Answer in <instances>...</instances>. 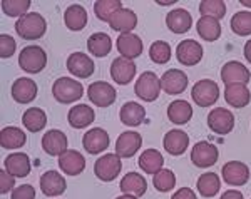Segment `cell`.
I'll use <instances>...</instances> for the list:
<instances>
[{
	"instance_id": "obj_1",
	"label": "cell",
	"mask_w": 251,
	"mask_h": 199,
	"mask_svg": "<svg viewBox=\"0 0 251 199\" xmlns=\"http://www.w3.org/2000/svg\"><path fill=\"white\" fill-rule=\"evenodd\" d=\"M15 30H17L19 37H22L24 40H37L46 34L47 22L37 12H29L17 20Z\"/></svg>"
},
{
	"instance_id": "obj_2",
	"label": "cell",
	"mask_w": 251,
	"mask_h": 199,
	"mask_svg": "<svg viewBox=\"0 0 251 199\" xmlns=\"http://www.w3.org/2000/svg\"><path fill=\"white\" fill-rule=\"evenodd\" d=\"M52 96L60 104H74L84 96V87L79 80L71 77H60L52 85Z\"/></svg>"
},
{
	"instance_id": "obj_3",
	"label": "cell",
	"mask_w": 251,
	"mask_h": 199,
	"mask_svg": "<svg viewBox=\"0 0 251 199\" xmlns=\"http://www.w3.org/2000/svg\"><path fill=\"white\" fill-rule=\"evenodd\" d=\"M19 66L22 71L29 72V74H39L47 66L46 50L39 46L24 47L19 55Z\"/></svg>"
},
{
	"instance_id": "obj_4",
	"label": "cell",
	"mask_w": 251,
	"mask_h": 199,
	"mask_svg": "<svg viewBox=\"0 0 251 199\" xmlns=\"http://www.w3.org/2000/svg\"><path fill=\"white\" fill-rule=\"evenodd\" d=\"M161 89H163L161 87V79L151 71L143 72L134 85L136 96L143 99L144 102H154L161 94Z\"/></svg>"
},
{
	"instance_id": "obj_5",
	"label": "cell",
	"mask_w": 251,
	"mask_h": 199,
	"mask_svg": "<svg viewBox=\"0 0 251 199\" xmlns=\"http://www.w3.org/2000/svg\"><path fill=\"white\" fill-rule=\"evenodd\" d=\"M191 97L200 107H209V105L216 104V100L220 99V87L211 79L198 80L193 85Z\"/></svg>"
},
{
	"instance_id": "obj_6",
	"label": "cell",
	"mask_w": 251,
	"mask_h": 199,
	"mask_svg": "<svg viewBox=\"0 0 251 199\" xmlns=\"http://www.w3.org/2000/svg\"><path fill=\"white\" fill-rule=\"evenodd\" d=\"M123 169V161L117 154H104L94 164V174L104 182H111L119 176Z\"/></svg>"
},
{
	"instance_id": "obj_7",
	"label": "cell",
	"mask_w": 251,
	"mask_h": 199,
	"mask_svg": "<svg viewBox=\"0 0 251 199\" xmlns=\"http://www.w3.org/2000/svg\"><path fill=\"white\" fill-rule=\"evenodd\" d=\"M87 96H89V100H91L94 105H99V107H109V105H112L116 102L117 92L109 82L97 80V82H92L87 87Z\"/></svg>"
},
{
	"instance_id": "obj_8",
	"label": "cell",
	"mask_w": 251,
	"mask_h": 199,
	"mask_svg": "<svg viewBox=\"0 0 251 199\" xmlns=\"http://www.w3.org/2000/svg\"><path fill=\"white\" fill-rule=\"evenodd\" d=\"M218 148L214 144L208 141H200L194 144L193 151H191V161L194 166L201 169H206V168H211V166L216 164L218 161Z\"/></svg>"
},
{
	"instance_id": "obj_9",
	"label": "cell",
	"mask_w": 251,
	"mask_h": 199,
	"mask_svg": "<svg viewBox=\"0 0 251 199\" xmlns=\"http://www.w3.org/2000/svg\"><path fill=\"white\" fill-rule=\"evenodd\" d=\"M208 125L213 132L220 134V136H226V134L231 132L234 127L233 112L225 107H214L213 111L208 114Z\"/></svg>"
},
{
	"instance_id": "obj_10",
	"label": "cell",
	"mask_w": 251,
	"mask_h": 199,
	"mask_svg": "<svg viewBox=\"0 0 251 199\" xmlns=\"http://www.w3.org/2000/svg\"><path fill=\"white\" fill-rule=\"evenodd\" d=\"M221 176L229 186H245L250 179V168L241 161H229L221 168Z\"/></svg>"
},
{
	"instance_id": "obj_11",
	"label": "cell",
	"mask_w": 251,
	"mask_h": 199,
	"mask_svg": "<svg viewBox=\"0 0 251 199\" xmlns=\"http://www.w3.org/2000/svg\"><path fill=\"white\" fill-rule=\"evenodd\" d=\"M221 80L225 82V85H231V84H248L251 80V74L248 71V67L243 66L238 60H229L225 66L221 67Z\"/></svg>"
},
{
	"instance_id": "obj_12",
	"label": "cell",
	"mask_w": 251,
	"mask_h": 199,
	"mask_svg": "<svg viewBox=\"0 0 251 199\" xmlns=\"http://www.w3.org/2000/svg\"><path fill=\"white\" fill-rule=\"evenodd\" d=\"M67 71L72 75H75L77 79H87L94 74L96 64L92 62V59L87 54L82 52H74V54L69 55L67 59Z\"/></svg>"
},
{
	"instance_id": "obj_13",
	"label": "cell",
	"mask_w": 251,
	"mask_h": 199,
	"mask_svg": "<svg viewBox=\"0 0 251 199\" xmlns=\"http://www.w3.org/2000/svg\"><path fill=\"white\" fill-rule=\"evenodd\" d=\"M176 57L179 60V64H183V66H196L203 59V47H201V44L198 40H183L176 47Z\"/></svg>"
},
{
	"instance_id": "obj_14",
	"label": "cell",
	"mask_w": 251,
	"mask_h": 199,
	"mask_svg": "<svg viewBox=\"0 0 251 199\" xmlns=\"http://www.w3.org/2000/svg\"><path fill=\"white\" fill-rule=\"evenodd\" d=\"M161 87H163V91L169 96L181 94V92H184L186 87H188V75H186L183 71H179V69L166 71L163 77H161Z\"/></svg>"
},
{
	"instance_id": "obj_15",
	"label": "cell",
	"mask_w": 251,
	"mask_h": 199,
	"mask_svg": "<svg viewBox=\"0 0 251 199\" xmlns=\"http://www.w3.org/2000/svg\"><path fill=\"white\" fill-rule=\"evenodd\" d=\"M136 64L131 59H126V57H117L111 64V77L119 85H126L131 82L136 75Z\"/></svg>"
},
{
	"instance_id": "obj_16",
	"label": "cell",
	"mask_w": 251,
	"mask_h": 199,
	"mask_svg": "<svg viewBox=\"0 0 251 199\" xmlns=\"http://www.w3.org/2000/svg\"><path fill=\"white\" fill-rule=\"evenodd\" d=\"M39 184H40V191L49 198L60 196V194H64L67 189V182L64 179V176L60 173H55V171H47V173H44L42 176H40Z\"/></svg>"
},
{
	"instance_id": "obj_17",
	"label": "cell",
	"mask_w": 251,
	"mask_h": 199,
	"mask_svg": "<svg viewBox=\"0 0 251 199\" xmlns=\"http://www.w3.org/2000/svg\"><path fill=\"white\" fill-rule=\"evenodd\" d=\"M12 99L19 104H30L37 97V84L27 77H20L10 87Z\"/></svg>"
},
{
	"instance_id": "obj_18",
	"label": "cell",
	"mask_w": 251,
	"mask_h": 199,
	"mask_svg": "<svg viewBox=\"0 0 251 199\" xmlns=\"http://www.w3.org/2000/svg\"><path fill=\"white\" fill-rule=\"evenodd\" d=\"M117 52L121 54V57H126V59H136L143 54L144 46H143V39L136 34H121L117 37L116 42Z\"/></svg>"
},
{
	"instance_id": "obj_19",
	"label": "cell",
	"mask_w": 251,
	"mask_h": 199,
	"mask_svg": "<svg viewBox=\"0 0 251 199\" xmlns=\"http://www.w3.org/2000/svg\"><path fill=\"white\" fill-rule=\"evenodd\" d=\"M143 146V137L139 132L126 131L116 141V154L119 157H132Z\"/></svg>"
},
{
	"instance_id": "obj_20",
	"label": "cell",
	"mask_w": 251,
	"mask_h": 199,
	"mask_svg": "<svg viewBox=\"0 0 251 199\" xmlns=\"http://www.w3.org/2000/svg\"><path fill=\"white\" fill-rule=\"evenodd\" d=\"M109 134L100 127H94L89 132L84 134L82 137V146L89 154H100L109 148Z\"/></svg>"
},
{
	"instance_id": "obj_21",
	"label": "cell",
	"mask_w": 251,
	"mask_h": 199,
	"mask_svg": "<svg viewBox=\"0 0 251 199\" xmlns=\"http://www.w3.org/2000/svg\"><path fill=\"white\" fill-rule=\"evenodd\" d=\"M42 149L49 156H60L67 151V136L59 129H50L42 136Z\"/></svg>"
},
{
	"instance_id": "obj_22",
	"label": "cell",
	"mask_w": 251,
	"mask_h": 199,
	"mask_svg": "<svg viewBox=\"0 0 251 199\" xmlns=\"http://www.w3.org/2000/svg\"><path fill=\"white\" fill-rule=\"evenodd\" d=\"M59 168L69 176H77L86 169V159L80 152L74 151V149H67L59 156Z\"/></svg>"
},
{
	"instance_id": "obj_23",
	"label": "cell",
	"mask_w": 251,
	"mask_h": 199,
	"mask_svg": "<svg viewBox=\"0 0 251 199\" xmlns=\"http://www.w3.org/2000/svg\"><path fill=\"white\" fill-rule=\"evenodd\" d=\"M163 146L166 152H169L171 156H181V154L186 152L189 146V136L181 129H173V131L166 132Z\"/></svg>"
},
{
	"instance_id": "obj_24",
	"label": "cell",
	"mask_w": 251,
	"mask_h": 199,
	"mask_svg": "<svg viewBox=\"0 0 251 199\" xmlns=\"http://www.w3.org/2000/svg\"><path fill=\"white\" fill-rule=\"evenodd\" d=\"M96 119V112L91 105L80 104L71 107V111L67 114V121L71 124V127L74 129H84L87 125H91Z\"/></svg>"
},
{
	"instance_id": "obj_25",
	"label": "cell",
	"mask_w": 251,
	"mask_h": 199,
	"mask_svg": "<svg viewBox=\"0 0 251 199\" xmlns=\"http://www.w3.org/2000/svg\"><path fill=\"white\" fill-rule=\"evenodd\" d=\"M166 25L173 34H186L193 25V17L186 9H174L166 15Z\"/></svg>"
},
{
	"instance_id": "obj_26",
	"label": "cell",
	"mask_w": 251,
	"mask_h": 199,
	"mask_svg": "<svg viewBox=\"0 0 251 199\" xmlns=\"http://www.w3.org/2000/svg\"><path fill=\"white\" fill-rule=\"evenodd\" d=\"M225 100L228 105H233L236 109H243L250 104L251 92L245 84H231L225 87Z\"/></svg>"
},
{
	"instance_id": "obj_27",
	"label": "cell",
	"mask_w": 251,
	"mask_h": 199,
	"mask_svg": "<svg viewBox=\"0 0 251 199\" xmlns=\"http://www.w3.org/2000/svg\"><path fill=\"white\" fill-rule=\"evenodd\" d=\"M5 171L14 177H25L30 174V161L29 156L24 152H14L9 157H5Z\"/></svg>"
},
{
	"instance_id": "obj_28",
	"label": "cell",
	"mask_w": 251,
	"mask_h": 199,
	"mask_svg": "<svg viewBox=\"0 0 251 199\" xmlns=\"http://www.w3.org/2000/svg\"><path fill=\"white\" fill-rule=\"evenodd\" d=\"M119 188L124 194H129V196H136L141 198L146 194L148 191V182H146L144 176L137 173H127L126 176L121 179Z\"/></svg>"
},
{
	"instance_id": "obj_29",
	"label": "cell",
	"mask_w": 251,
	"mask_h": 199,
	"mask_svg": "<svg viewBox=\"0 0 251 199\" xmlns=\"http://www.w3.org/2000/svg\"><path fill=\"white\" fill-rule=\"evenodd\" d=\"M112 30L121 32V34H131L137 25V15L131 9H121L109 22Z\"/></svg>"
},
{
	"instance_id": "obj_30",
	"label": "cell",
	"mask_w": 251,
	"mask_h": 199,
	"mask_svg": "<svg viewBox=\"0 0 251 199\" xmlns=\"http://www.w3.org/2000/svg\"><path fill=\"white\" fill-rule=\"evenodd\" d=\"M121 123L129 125V127H137L144 123L146 117V109L144 105L137 104V102H126L123 107H121L119 112Z\"/></svg>"
},
{
	"instance_id": "obj_31",
	"label": "cell",
	"mask_w": 251,
	"mask_h": 199,
	"mask_svg": "<svg viewBox=\"0 0 251 199\" xmlns=\"http://www.w3.org/2000/svg\"><path fill=\"white\" fill-rule=\"evenodd\" d=\"M64 24H66V27L69 30H74V32L82 30V28L87 25L86 9H84L82 5H77V3L67 7L66 12H64Z\"/></svg>"
},
{
	"instance_id": "obj_32",
	"label": "cell",
	"mask_w": 251,
	"mask_h": 199,
	"mask_svg": "<svg viewBox=\"0 0 251 199\" xmlns=\"http://www.w3.org/2000/svg\"><path fill=\"white\" fill-rule=\"evenodd\" d=\"M137 164H139V168L143 169L146 174H152V176H154L157 171L163 169L164 157H163V154L159 151H156V149H146L139 156Z\"/></svg>"
},
{
	"instance_id": "obj_33",
	"label": "cell",
	"mask_w": 251,
	"mask_h": 199,
	"mask_svg": "<svg viewBox=\"0 0 251 199\" xmlns=\"http://www.w3.org/2000/svg\"><path fill=\"white\" fill-rule=\"evenodd\" d=\"M22 123L29 132H40L47 125V114L39 107H29L24 112Z\"/></svg>"
},
{
	"instance_id": "obj_34",
	"label": "cell",
	"mask_w": 251,
	"mask_h": 199,
	"mask_svg": "<svg viewBox=\"0 0 251 199\" xmlns=\"http://www.w3.org/2000/svg\"><path fill=\"white\" fill-rule=\"evenodd\" d=\"M27 142V136L22 129L19 127H3L2 132H0V146L5 149H19L22 148Z\"/></svg>"
},
{
	"instance_id": "obj_35",
	"label": "cell",
	"mask_w": 251,
	"mask_h": 199,
	"mask_svg": "<svg viewBox=\"0 0 251 199\" xmlns=\"http://www.w3.org/2000/svg\"><path fill=\"white\" fill-rule=\"evenodd\" d=\"M198 35L201 39L208 40V42H214L221 37V25L220 20L211 19V17H201L196 24Z\"/></svg>"
},
{
	"instance_id": "obj_36",
	"label": "cell",
	"mask_w": 251,
	"mask_h": 199,
	"mask_svg": "<svg viewBox=\"0 0 251 199\" xmlns=\"http://www.w3.org/2000/svg\"><path fill=\"white\" fill-rule=\"evenodd\" d=\"M87 49L94 57H106L112 49V40L104 32H96L87 39Z\"/></svg>"
},
{
	"instance_id": "obj_37",
	"label": "cell",
	"mask_w": 251,
	"mask_h": 199,
	"mask_svg": "<svg viewBox=\"0 0 251 199\" xmlns=\"http://www.w3.org/2000/svg\"><path fill=\"white\" fill-rule=\"evenodd\" d=\"M168 117L171 123L183 125L193 117V107L186 100H174L168 107Z\"/></svg>"
},
{
	"instance_id": "obj_38",
	"label": "cell",
	"mask_w": 251,
	"mask_h": 199,
	"mask_svg": "<svg viewBox=\"0 0 251 199\" xmlns=\"http://www.w3.org/2000/svg\"><path fill=\"white\" fill-rule=\"evenodd\" d=\"M198 193L203 198H213L220 193L221 189V181L218 177V174L214 173H204L198 177Z\"/></svg>"
},
{
	"instance_id": "obj_39",
	"label": "cell",
	"mask_w": 251,
	"mask_h": 199,
	"mask_svg": "<svg viewBox=\"0 0 251 199\" xmlns=\"http://www.w3.org/2000/svg\"><path fill=\"white\" fill-rule=\"evenodd\" d=\"M123 9V2L121 0H97L94 3L96 17L102 22H111L112 17Z\"/></svg>"
},
{
	"instance_id": "obj_40",
	"label": "cell",
	"mask_w": 251,
	"mask_h": 199,
	"mask_svg": "<svg viewBox=\"0 0 251 199\" xmlns=\"http://www.w3.org/2000/svg\"><path fill=\"white\" fill-rule=\"evenodd\" d=\"M231 30L236 35H241V37L251 35V12L250 10H241L233 15Z\"/></svg>"
},
{
	"instance_id": "obj_41",
	"label": "cell",
	"mask_w": 251,
	"mask_h": 199,
	"mask_svg": "<svg viewBox=\"0 0 251 199\" xmlns=\"http://www.w3.org/2000/svg\"><path fill=\"white\" fill-rule=\"evenodd\" d=\"M201 17H211L221 20L226 15V5L223 0H203L200 3Z\"/></svg>"
},
{
	"instance_id": "obj_42",
	"label": "cell",
	"mask_w": 251,
	"mask_h": 199,
	"mask_svg": "<svg viewBox=\"0 0 251 199\" xmlns=\"http://www.w3.org/2000/svg\"><path fill=\"white\" fill-rule=\"evenodd\" d=\"M149 57L154 64H168L171 60V46L164 40H156V42L151 44L149 47Z\"/></svg>"
},
{
	"instance_id": "obj_43",
	"label": "cell",
	"mask_w": 251,
	"mask_h": 199,
	"mask_svg": "<svg viewBox=\"0 0 251 199\" xmlns=\"http://www.w3.org/2000/svg\"><path fill=\"white\" fill-rule=\"evenodd\" d=\"M152 184L159 193H169L176 186V176L171 169H161L152 177Z\"/></svg>"
},
{
	"instance_id": "obj_44",
	"label": "cell",
	"mask_w": 251,
	"mask_h": 199,
	"mask_svg": "<svg viewBox=\"0 0 251 199\" xmlns=\"http://www.w3.org/2000/svg\"><path fill=\"white\" fill-rule=\"evenodd\" d=\"M30 7V0H2V10L9 17H24ZM29 14V12H27Z\"/></svg>"
},
{
	"instance_id": "obj_45",
	"label": "cell",
	"mask_w": 251,
	"mask_h": 199,
	"mask_svg": "<svg viewBox=\"0 0 251 199\" xmlns=\"http://www.w3.org/2000/svg\"><path fill=\"white\" fill-rule=\"evenodd\" d=\"M15 49H17V44L12 35H7V34H2L0 35V55L3 59H9V57L14 55Z\"/></svg>"
},
{
	"instance_id": "obj_46",
	"label": "cell",
	"mask_w": 251,
	"mask_h": 199,
	"mask_svg": "<svg viewBox=\"0 0 251 199\" xmlns=\"http://www.w3.org/2000/svg\"><path fill=\"white\" fill-rule=\"evenodd\" d=\"M10 199H35V188L32 184L17 186V188L12 191Z\"/></svg>"
},
{
	"instance_id": "obj_47",
	"label": "cell",
	"mask_w": 251,
	"mask_h": 199,
	"mask_svg": "<svg viewBox=\"0 0 251 199\" xmlns=\"http://www.w3.org/2000/svg\"><path fill=\"white\" fill-rule=\"evenodd\" d=\"M14 186H15V177L7 173L5 169L0 171V193L2 194L10 193V191L15 189Z\"/></svg>"
},
{
	"instance_id": "obj_48",
	"label": "cell",
	"mask_w": 251,
	"mask_h": 199,
	"mask_svg": "<svg viewBox=\"0 0 251 199\" xmlns=\"http://www.w3.org/2000/svg\"><path fill=\"white\" fill-rule=\"evenodd\" d=\"M171 199H198L196 193L191 188H181L173 194Z\"/></svg>"
},
{
	"instance_id": "obj_49",
	"label": "cell",
	"mask_w": 251,
	"mask_h": 199,
	"mask_svg": "<svg viewBox=\"0 0 251 199\" xmlns=\"http://www.w3.org/2000/svg\"><path fill=\"white\" fill-rule=\"evenodd\" d=\"M220 199H245V198H243V194L238 189H228L221 194Z\"/></svg>"
},
{
	"instance_id": "obj_50",
	"label": "cell",
	"mask_w": 251,
	"mask_h": 199,
	"mask_svg": "<svg viewBox=\"0 0 251 199\" xmlns=\"http://www.w3.org/2000/svg\"><path fill=\"white\" fill-rule=\"evenodd\" d=\"M243 54H245V59L251 64V39L245 44V52Z\"/></svg>"
},
{
	"instance_id": "obj_51",
	"label": "cell",
	"mask_w": 251,
	"mask_h": 199,
	"mask_svg": "<svg viewBox=\"0 0 251 199\" xmlns=\"http://www.w3.org/2000/svg\"><path fill=\"white\" fill-rule=\"evenodd\" d=\"M116 199H137L136 196H129V194H124V196H117Z\"/></svg>"
},
{
	"instance_id": "obj_52",
	"label": "cell",
	"mask_w": 251,
	"mask_h": 199,
	"mask_svg": "<svg viewBox=\"0 0 251 199\" xmlns=\"http://www.w3.org/2000/svg\"><path fill=\"white\" fill-rule=\"evenodd\" d=\"M240 3L243 7H250V9H251V2H248V0H240Z\"/></svg>"
},
{
	"instance_id": "obj_53",
	"label": "cell",
	"mask_w": 251,
	"mask_h": 199,
	"mask_svg": "<svg viewBox=\"0 0 251 199\" xmlns=\"http://www.w3.org/2000/svg\"><path fill=\"white\" fill-rule=\"evenodd\" d=\"M176 3V0H171V2H157V5H173Z\"/></svg>"
}]
</instances>
